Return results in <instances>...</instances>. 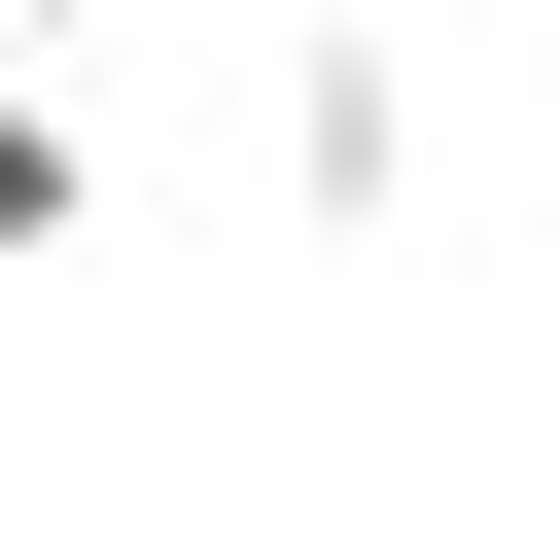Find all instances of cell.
Listing matches in <instances>:
<instances>
[{
  "mask_svg": "<svg viewBox=\"0 0 560 560\" xmlns=\"http://www.w3.org/2000/svg\"><path fill=\"white\" fill-rule=\"evenodd\" d=\"M280 175L315 210H420V35L385 0H280Z\"/></svg>",
  "mask_w": 560,
  "mask_h": 560,
  "instance_id": "obj_1",
  "label": "cell"
},
{
  "mask_svg": "<svg viewBox=\"0 0 560 560\" xmlns=\"http://www.w3.org/2000/svg\"><path fill=\"white\" fill-rule=\"evenodd\" d=\"M70 245H105V175H70V105L0 70V280H70Z\"/></svg>",
  "mask_w": 560,
  "mask_h": 560,
  "instance_id": "obj_2",
  "label": "cell"
},
{
  "mask_svg": "<svg viewBox=\"0 0 560 560\" xmlns=\"http://www.w3.org/2000/svg\"><path fill=\"white\" fill-rule=\"evenodd\" d=\"M70 35H105V0H0V70H70Z\"/></svg>",
  "mask_w": 560,
  "mask_h": 560,
  "instance_id": "obj_3",
  "label": "cell"
}]
</instances>
